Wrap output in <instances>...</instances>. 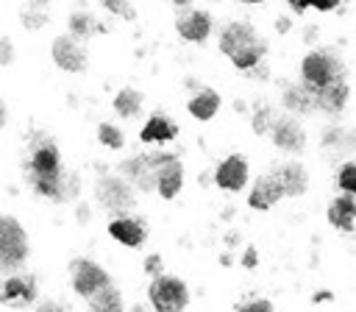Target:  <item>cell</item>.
<instances>
[{
  "label": "cell",
  "instance_id": "obj_1",
  "mask_svg": "<svg viewBox=\"0 0 356 312\" xmlns=\"http://www.w3.org/2000/svg\"><path fill=\"white\" fill-rule=\"evenodd\" d=\"M220 50L231 58L236 70H253L264 58L267 42L256 33L250 22H231L220 33Z\"/></svg>",
  "mask_w": 356,
  "mask_h": 312
},
{
  "label": "cell",
  "instance_id": "obj_2",
  "mask_svg": "<svg viewBox=\"0 0 356 312\" xmlns=\"http://www.w3.org/2000/svg\"><path fill=\"white\" fill-rule=\"evenodd\" d=\"M345 72H348L345 61L334 47H314L300 61V84H306L309 89H320L334 81H342Z\"/></svg>",
  "mask_w": 356,
  "mask_h": 312
},
{
  "label": "cell",
  "instance_id": "obj_3",
  "mask_svg": "<svg viewBox=\"0 0 356 312\" xmlns=\"http://www.w3.org/2000/svg\"><path fill=\"white\" fill-rule=\"evenodd\" d=\"M28 259V237L19 220L0 214V273L19 270Z\"/></svg>",
  "mask_w": 356,
  "mask_h": 312
},
{
  "label": "cell",
  "instance_id": "obj_4",
  "mask_svg": "<svg viewBox=\"0 0 356 312\" xmlns=\"http://www.w3.org/2000/svg\"><path fill=\"white\" fill-rule=\"evenodd\" d=\"M147 295L156 312H184L189 304V290L175 276H153Z\"/></svg>",
  "mask_w": 356,
  "mask_h": 312
},
{
  "label": "cell",
  "instance_id": "obj_5",
  "mask_svg": "<svg viewBox=\"0 0 356 312\" xmlns=\"http://www.w3.org/2000/svg\"><path fill=\"white\" fill-rule=\"evenodd\" d=\"M95 198L103 209H108L114 214H122L136 203L134 201V187L120 176H100L97 184H95Z\"/></svg>",
  "mask_w": 356,
  "mask_h": 312
},
{
  "label": "cell",
  "instance_id": "obj_6",
  "mask_svg": "<svg viewBox=\"0 0 356 312\" xmlns=\"http://www.w3.org/2000/svg\"><path fill=\"white\" fill-rule=\"evenodd\" d=\"M70 281H72V290L78 295H83V298H89L97 290H103V287L111 284L108 273L97 262H89V259H75L70 265Z\"/></svg>",
  "mask_w": 356,
  "mask_h": 312
},
{
  "label": "cell",
  "instance_id": "obj_7",
  "mask_svg": "<svg viewBox=\"0 0 356 312\" xmlns=\"http://www.w3.org/2000/svg\"><path fill=\"white\" fill-rule=\"evenodd\" d=\"M270 139H273V145H275L278 150L292 153V156H295V153H303V148H306V131H303V125H300L295 117H289V114H281V117L273 120Z\"/></svg>",
  "mask_w": 356,
  "mask_h": 312
},
{
  "label": "cell",
  "instance_id": "obj_8",
  "mask_svg": "<svg viewBox=\"0 0 356 312\" xmlns=\"http://www.w3.org/2000/svg\"><path fill=\"white\" fill-rule=\"evenodd\" d=\"M36 301V279L31 273H11L0 284V304L6 306H28Z\"/></svg>",
  "mask_w": 356,
  "mask_h": 312
},
{
  "label": "cell",
  "instance_id": "obj_9",
  "mask_svg": "<svg viewBox=\"0 0 356 312\" xmlns=\"http://www.w3.org/2000/svg\"><path fill=\"white\" fill-rule=\"evenodd\" d=\"M53 61L67 70V72H81L86 70V47L78 36L72 33H61L53 39Z\"/></svg>",
  "mask_w": 356,
  "mask_h": 312
},
{
  "label": "cell",
  "instance_id": "obj_10",
  "mask_svg": "<svg viewBox=\"0 0 356 312\" xmlns=\"http://www.w3.org/2000/svg\"><path fill=\"white\" fill-rule=\"evenodd\" d=\"M156 159V189L161 198H175L184 181V167L178 162V156L172 153H153Z\"/></svg>",
  "mask_w": 356,
  "mask_h": 312
},
{
  "label": "cell",
  "instance_id": "obj_11",
  "mask_svg": "<svg viewBox=\"0 0 356 312\" xmlns=\"http://www.w3.org/2000/svg\"><path fill=\"white\" fill-rule=\"evenodd\" d=\"M120 173L125 176V181L131 187H139L145 192L156 189V159L153 153H139V156H131L120 164Z\"/></svg>",
  "mask_w": 356,
  "mask_h": 312
},
{
  "label": "cell",
  "instance_id": "obj_12",
  "mask_svg": "<svg viewBox=\"0 0 356 312\" xmlns=\"http://www.w3.org/2000/svg\"><path fill=\"white\" fill-rule=\"evenodd\" d=\"M312 98H314V111H323L328 117H337L342 114V109L348 106V98H350V89H348V81H334L328 86H320V89H312Z\"/></svg>",
  "mask_w": 356,
  "mask_h": 312
},
{
  "label": "cell",
  "instance_id": "obj_13",
  "mask_svg": "<svg viewBox=\"0 0 356 312\" xmlns=\"http://www.w3.org/2000/svg\"><path fill=\"white\" fill-rule=\"evenodd\" d=\"M281 189H284V198H300L306 189H309V170L300 164V162H284V164H275L270 170Z\"/></svg>",
  "mask_w": 356,
  "mask_h": 312
},
{
  "label": "cell",
  "instance_id": "obj_14",
  "mask_svg": "<svg viewBox=\"0 0 356 312\" xmlns=\"http://www.w3.org/2000/svg\"><path fill=\"white\" fill-rule=\"evenodd\" d=\"M214 181H217V187H222L228 192H239L248 184V162H245V156L234 153V156L222 159V164L214 173Z\"/></svg>",
  "mask_w": 356,
  "mask_h": 312
},
{
  "label": "cell",
  "instance_id": "obj_15",
  "mask_svg": "<svg viewBox=\"0 0 356 312\" xmlns=\"http://www.w3.org/2000/svg\"><path fill=\"white\" fill-rule=\"evenodd\" d=\"M325 217H328V223H331L337 231H353V228H356V195L339 192V195L328 203Z\"/></svg>",
  "mask_w": 356,
  "mask_h": 312
},
{
  "label": "cell",
  "instance_id": "obj_16",
  "mask_svg": "<svg viewBox=\"0 0 356 312\" xmlns=\"http://www.w3.org/2000/svg\"><path fill=\"white\" fill-rule=\"evenodd\" d=\"M281 198H284V189H281L278 178H275L273 173H264V176L256 178V184H253V189H250V195H248V203H250L253 209H270V206H275Z\"/></svg>",
  "mask_w": 356,
  "mask_h": 312
},
{
  "label": "cell",
  "instance_id": "obj_17",
  "mask_svg": "<svg viewBox=\"0 0 356 312\" xmlns=\"http://www.w3.org/2000/svg\"><path fill=\"white\" fill-rule=\"evenodd\" d=\"M175 28L186 42H206L211 33V17L206 11H186L184 17H178Z\"/></svg>",
  "mask_w": 356,
  "mask_h": 312
},
{
  "label": "cell",
  "instance_id": "obj_18",
  "mask_svg": "<svg viewBox=\"0 0 356 312\" xmlns=\"http://www.w3.org/2000/svg\"><path fill=\"white\" fill-rule=\"evenodd\" d=\"M108 234L117 240V242H122V245H131V248H136V245H142L145 242V237H147V231H145V223L142 220H134V217H114L111 223H108Z\"/></svg>",
  "mask_w": 356,
  "mask_h": 312
},
{
  "label": "cell",
  "instance_id": "obj_19",
  "mask_svg": "<svg viewBox=\"0 0 356 312\" xmlns=\"http://www.w3.org/2000/svg\"><path fill=\"white\" fill-rule=\"evenodd\" d=\"M281 103L289 114H312L314 111V98H312V89L306 84H286Z\"/></svg>",
  "mask_w": 356,
  "mask_h": 312
},
{
  "label": "cell",
  "instance_id": "obj_20",
  "mask_svg": "<svg viewBox=\"0 0 356 312\" xmlns=\"http://www.w3.org/2000/svg\"><path fill=\"white\" fill-rule=\"evenodd\" d=\"M178 134V128H175V123L167 117V114H153L147 123H145V128H142V142H167V139H172Z\"/></svg>",
  "mask_w": 356,
  "mask_h": 312
},
{
  "label": "cell",
  "instance_id": "obj_21",
  "mask_svg": "<svg viewBox=\"0 0 356 312\" xmlns=\"http://www.w3.org/2000/svg\"><path fill=\"white\" fill-rule=\"evenodd\" d=\"M320 142L337 153H353L356 150V131L345 128V125H331L325 128V134L320 136Z\"/></svg>",
  "mask_w": 356,
  "mask_h": 312
},
{
  "label": "cell",
  "instance_id": "obj_22",
  "mask_svg": "<svg viewBox=\"0 0 356 312\" xmlns=\"http://www.w3.org/2000/svg\"><path fill=\"white\" fill-rule=\"evenodd\" d=\"M220 109V95L214 89H203L189 100V114L195 120H211Z\"/></svg>",
  "mask_w": 356,
  "mask_h": 312
},
{
  "label": "cell",
  "instance_id": "obj_23",
  "mask_svg": "<svg viewBox=\"0 0 356 312\" xmlns=\"http://www.w3.org/2000/svg\"><path fill=\"white\" fill-rule=\"evenodd\" d=\"M89 309H92V312H122V298H120V292L108 284V287L97 290L95 295H89Z\"/></svg>",
  "mask_w": 356,
  "mask_h": 312
},
{
  "label": "cell",
  "instance_id": "obj_24",
  "mask_svg": "<svg viewBox=\"0 0 356 312\" xmlns=\"http://www.w3.org/2000/svg\"><path fill=\"white\" fill-rule=\"evenodd\" d=\"M139 109H142V92H136V89H122L114 98V111L122 117H136Z\"/></svg>",
  "mask_w": 356,
  "mask_h": 312
},
{
  "label": "cell",
  "instance_id": "obj_25",
  "mask_svg": "<svg viewBox=\"0 0 356 312\" xmlns=\"http://www.w3.org/2000/svg\"><path fill=\"white\" fill-rule=\"evenodd\" d=\"M70 33L81 39V36L103 33V25H100L95 17H89V14H83V11H75V14L70 17Z\"/></svg>",
  "mask_w": 356,
  "mask_h": 312
},
{
  "label": "cell",
  "instance_id": "obj_26",
  "mask_svg": "<svg viewBox=\"0 0 356 312\" xmlns=\"http://www.w3.org/2000/svg\"><path fill=\"white\" fill-rule=\"evenodd\" d=\"M97 139H100L106 148H114V150H120V148L125 145L122 131H120L117 125H111V123H100V125H97Z\"/></svg>",
  "mask_w": 356,
  "mask_h": 312
},
{
  "label": "cell",
  "instance_id": "obj_27",
  "mask_svg": "<svg viewBox=\"0 0 356 312\" xmlns=\"http://www.w3.org/2000/svg\"><path fill=\"white\" fill-rule=\"evenodd\" d=\"M337 184H339L342 192L356 195V162H345V164L337 170Z\"/></svg>",
  "mask_w": 356,
  "mask_h": 312
},
{
  "label": "cell",
  "instance_id": "obj_28",
  "mask_svg": "<svg viewBox=\"0 0 356 312\" xmlns=\"http://www.w3.org/2000/svg\"><path fill=\"white\" fill-rule=\"evenodd\" d=\"M289 3V8L295 11V14H303L306 8H317V11H334L339 3H345V0H286Z\"/></svg>",
  "mask_w": 356,
  "mask_h": 312
},
{
  "label": "cell",
  "instance_id": "obj_29",
  "mask_svg": "<svg viewBox=\"0 0 356 312\" xmlns=\"http://www.w3.org/2000/svg\"><path fill=\"white\" fill-rule=\"evenodd\" d=\"M278 114L270 109V106H259L256 109V114H253V131L256 134H267L270 128H273V120H275Z\"/></svg>",
  "mask_w": 356,
  "mask_h": 312
},
{
  "label": "cell",
  "instance_id": "obj_30",
  "mask_svg": "<svg viewBox=\"0 0 356 312\" xmlns=\"http://www.w3.org/2000/svg\"><path fill=\"white\" fill-rule=\"evenodd\" d=\"M108 11H114V14H120V17H125V20H134V6H131V0H100Z\"/></svg>",
  "mask_w": 356,
  "mask_h": 312
},
{
  "label": "cell",
  "instance_id": "obj_31",
  "mask_svg": "<svg viewBox=\"0 0 356 312\" xmlns=\"http://www.w3.org/2000/svg\"><path fill=\"white\" fill-rule=\"evenodd\" d=\"M236 312H275V306H273L267 298H253V301L242 304Z\"/></svg>",
  "mask_w": 356,
  "mask_h": 312
},
{
  "label": "cell",
  "instance_id": "obj_32",
  "mask_svg": "<svg viewBox=\"0 0 356 312\" xmlns=\"http://www.w3.org/2000/svg\"><path fill=\"white\" fill-rule=\"evenodd\" d=\"M145 273H147V276H161V256L150 254V256L145 259Z\"/></svg>",
  "mask_w": 356,
  "mask_h": 312
},
{
  "label": "cell",
  "instance_id": "obj_33",
  "mask_svg": "<svg viewBox=\"0 0 356 312\" xmlns=\"http://www.w3.org/2000/svg\"><path fill=\"white\" fill-rule=\"evenodd\" d=\"M11 42L8 39H0V64H8L11 61Z\"/></svg>",
  "mask_w": 356,
  "mask_h": 312
},
{
  "label": "cell",
  "instance_id": "obj_34",
  "mask_svg": "<svg viewBox=\"0 0 356 312\" xmlns=\"http://www.w3.org/2000/svg\"><path fill=\"white\" fill-rule=\"evenodd\" d=\"M33 312H67L61 304H56V301H44V304H39Z\"/></svg>",
  "mask_w": 356,
  "mask_h": 312
},
{
  "label": "cell",
  "instance_id": "obj_35",
  "mask_svg": "<svg viewBox=\"0 0 356 312\" xmlns=\"http://www.w3.org/2000/svg\"><path fill=\"white\" fill-rule=\"evenodd\" d=\"M3 125H6V103L0 100V128H3Z\"/></svg>",
  "mask_w": 356,
  "mask_h": 312
},
{
  "label": "cell",
  "instance_id": "obj_36",
  "mask_svg": "<svg viewBox=\"0 0 356 312\" xmlns=\"http://www.w3.org/2000/svg\"><path fill=\"white\" fill-rule=\"evenodd\" d=\"M172 3H175V6H178V8H186V6H189V3H192V0H172Z\"/></svg>",
  "mask_w": 356,
  "mask_h": 312
},
{
  "label": "cell",
  "instance_id": "obj_37",
  "mask_svg": "<svg viewBox=\"0 0 356 312\" xmlns=\"http://www.w3.org/2000/svg\"><path fill=\"white\" fill-rule=\"evenodd\" d=\"M239 3H248V6H256V3H264V0H239Z\"/></svg>",
  "mask_w": 356,
  "mask_h": 312
}]
</instances>
